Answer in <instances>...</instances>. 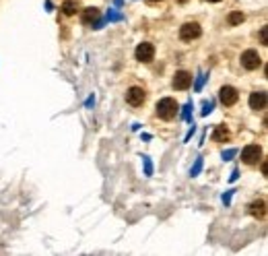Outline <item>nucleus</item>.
Wrapping results in <instances>:
<instances>
[{
    "mask_svg": "<svg viewBox=\"0 0 268 256\" xmlns=\"http://www.w3.org/2000/svg\"><path fill=\"white\" fill-rule=\"evenodd\" d=\"M157 116L161 118V120H172V118H176V114H178V104H176V99H172V97H163V99H159L157 102Z\"/></svg>",
    "mask_w": 268,
    "mask_h": 256,
    "instance_id": "nucleus-1",
    "label": "nucleus"
},
{
    "mask_svg": "<svg viewBox=\"0 0 268 256\" xmlns=\"http://www.w3.org/2000/svg\"><path fill=\"white\" fill-rule=\"evenodd\" d=\"M134 56L138 62H151L155 58V46L149 44V41H143V44H138L136 50H134Z\"/></svg>",
    "mask_w": 268,
    "mask_h": 256,
    "instance_id": "nucleus-2",
    "label": "nucleus"
},
{
    "mask_svg": "<svg viewBox=\"0 0 268 256\" xmlns=\"http://www.w3.org/2000/svg\"><path fill=\"white\" fill-rule=\"evenodd\" d=\"M262 157V149L260 145H248L244 151H242V161L248 163V165H256Z\"/></svg>",
    "mask_w": 268,
    "mask_h": 256,
    "instance_id": "nucleus-3",
    "label": "nucleus"
},
{
    "mask_svg": "<svg viewBox=\"0 0 268 256\" xmlns=\"http://www.w3.org/2000/svg\"><path fill=\"white\" fill-rule=\"evenodd\" d=\"M260 64H262V58L256 50H248L242 54V66L246 70H256V68H260Z\"/></svg>",
    "mask_w": 268,
    "mask_h": 256,
    "instance_id": "nucleus-4",
    "label": "nucleus"
},
{
    "mask_svg": "<svg viewBox=\"0 0 268 256\" xmlns=\"http://www.w3.org/2000/svg\"><path fill=\"white\" fill-rule=\"evenodd\" d=\"M200 33H202V29L198 23H184L179 27V37L184 41H192L196 37H200Z\"/></svg>",
    "mask_w": 268,
    "mask_h": 256,
    "instance_id": "nucleus-5",
    "label": "nucleus"
},
{
    "mask_svg": "<svg viewBox=\"0 0 268 256\" xmlns=\"http://www.w3.org/2000/svg\"><path fill=\"white\" fill-rule=\"evenodd\" d=\"M145 99H147V91L143 87H130L128 91H126V102H128L130 106H134V108L143 106Z\"/></svg>",
    "mask_w": 268,
    "mask_h": 256,
    "instance_id": "nucleus-6",
    "label": "nucleus"
},
{
    "mask_svg": "<svg viewBox=\"0 0 268 256\" xmlns=\"http://www.w3.org/2000/svg\"><path fill=\"white\" fill-rule=\"evenodd\" d=\"M219 99H221L223 106H233L239 99V93H237L235 87H231V85H225V87H221V91H219Z\"/></svg>",
    "mask_w": 268,
    "mask_h": 256,
    "instance_id": "nucleus-7",
    "label": "nucleus"
},
{
    "mask_svg": "<svg viewBox=\"0 0 268 256\" xmlns=\"http://www.w3.org/2000/svg\"><path fill=\"white\" fill-rule=\"evenodd\" d=\"M192 85V75L186 73V70H178L176 77H174V89L178 91H186Z\"/></svg>",
    "mask_w": 268,
    "mask_h": 256,
    "instance_id": "nucleus-8",
    "label": "nucleus"
},
{
    "mask_svg": "<svg viewBox=\"0 0 268 256\" xmlns=\"http://www.w3.org/2000/svg\"><path fill=\"white\" fill-rule=\"evenodd\" d=\"M99 10L97 8H93V6H89V8H85L83 10V15H81V21L85 23V25H95L97 27V23H99Z\"/></svg>",
    "mask_w": 268,
    "mask_h": 256,
    "instance_id": "nucleus-9",
    "label": "nucleus"
},
{
    "mask_svg": "<svg viewBox=\"0 0 268 256\" xmlns=\"http://www.w3.org/2000/svg\"><path fill=\"white\" fill-rule=\"evenodd\" d=\"M266 102H268L266 91H254V93L250 95V106H252V110H264V108H266Z\"/></svg>",
    "mask_w": 268,
    "mask_h": 256,
    "instance_id": "nucleus-10",
    "label": "nucleus"
},
{
    "mask_svg": "<svg viewBox=\"0 0 268 256\" xmlns=\"http://www.w3.org/2000/svg\"><path fill=\"white\" fill-rule=\"evenodd\" d=\"M213 140L215 143H227L229 140V130L225 126H217L213 130Z\"/></svg>",
    "mask_w": 268,
    "mask_h": 256,
    "instance_id": "nucleus-11",
    "label": "nucleus"
},
{
    "mask_svg": "<svg viewBox=\"0 0 268 256\" xmlns=\"http://www.w3.org/2000/svg\"><path fill=\"white\" fill-rule=\"evenodd\" d=\"M250 213H252L254 217H264V213H266V203H264V201L252 203V205H250Z\"/></svg>",
    "mask_w": 268,
    "mask_h": 256,
    "instance_id": "nucleus-12",
    "label": "nucleus"
},
{
    "mask_svg": "<svg viewBox=\"0 0 268 256\" xmlns=\"http://www.w3.org/2000/svg\"><path fill=\"white\" fill-rule=\"evenodd\" d=\"M77 10H79V2L77 0H66V2L62 4V12L64 15H77Z\"/></svg>",
    "mask_w": 268,
    "mask_h": 256,
    "instance_id": "nucleus-13",
    "label": "nucleus"
},
{
    "mask_svg": "<svg viewBox=\"0 0 268 256\" xmlns=\"http://www.w3.org/2000/svg\"><path fill=\"white\" fill-rule=\"evenodd\" d=\"M246 17H244V12H231L229 15V25H237V23H242Z\"/></svg>",
    "mask_w": 268,
    "mask_h": 256,
    "instance_id": "nucleus-14",
    "label": "nucleus"
},
{
    "mask_svg": "<svg viewBox=\"0 0 268 256\" xmlns=\"http://www.w3.org/2000/svg\"><path fill=\"white\" fill-rule=\"evenodd\" d=\"M200 169H202V159H196V163H194V167H192L190 176H192V178H194V176H198V174H200Z\"/></svg>",
    "mask_w": 268,
    "mask_h": 256,
    "instance_id": "nucleus-15",
    "label": "nucleus"
},
{
    "mask_svg": "<svg viewBox=\"0 0 268 256\" xmlns=\"http://www.w3.org/2000/svg\"><path fill=\"white\" fill-rule=\"evenodd\" d=\"M266 33H268V29H266V27H262V29H260V39H262V44H264V46H268V37H266Z\"/></svg>",
    "mask_w": 268,
    "mask_h": 256,
    "instance_id": "nucleus-16",
    "label": "nucleus"
},
{
    "mask_svg": "<svg viewBox=\"0 0 268 256\" xmlns=\"http://www.w3.org/2000/svg\"><path fill=\"white\" fill-rule=\"evenodd\" d=\"M143 161H145V169H147V176H151V174H153V165H151L149 157H143Z\"/></svg>",
    "mask_w": 268,
    "mask_h": 256,
    "instance_id": "nucleus-17",
    "label": "nucleus"
},
{
    "mask_svg": "<svg viewBox=\"0 0 268 256\" xmlns=\"http://www.w3.org/2000/svg\"><path fill=\"white\" fill-rule=\"evenodd\" d=\"M202 108H204V110H202V114L206 116V114L213 112V102H204V106H202Z\"/></svg>",
    "mask_w": 268,
    "mask_h": 256,
    "instance_id": "nucleus-18",
    "label": "nucleus"
},
{
    "mask_svg": "<svg viewBox=\"0 0 268 256\" xmlns=\"http://www.w3.org/2000/svg\"><path fill=\"white\" fill-rule=\"evenodd\" d=\"M233 155H235V149H229V151H225V153H223V159H231Z\"/></svg>",
    "mask_w": 268,
    "mask_h": 256,
    "instance_id": "nucleus-19",
    "label": "nucleus"
},
{
    "mask_svg": "<svg viewBox=\"0 0 268 256\" xmlns=\"http://www.w3.org/2000/svg\"><path fill=\"white\" fill-rule=\"evenodd\" d=\"M190 110H192V104H188V106L184 108V118H186V120H190Z\"/></svg>",
    "mask_w": 268,
    "mask_h": 256,
    "instance_id": "nucleus-20",
    "label": "nucleus"
},
{
    "mask_svg": "<svg viewBox=\"0 0 268 256\" xmlns=\"http://www.w3.org/2000/svg\"><path fill=\"white\" fill-rule=\"evenodd\" d=\"M202 83H204V77H200L198 81H196V89H200V87H202Z\"/></svg>",
    "mask_w": 268,
    "mask_h": 256,
    "instance_id": "nucleus-21",
    "label": "nucleus"
},
{
    "mask_svg": "<svg viewBox=\"0 0 268 256\" xmlns=\"http://www.w3.org/2000/svg\"><path fill=\"white\" fill-rule=\"evenodd\" d=\"M149 2H161V0H149Z\"/></svg>",
    "mask_w": 268,
    "mask_h": 256,
    "instance_id": "nucleus-22",
    "label": "nucleus"
},
{
    "mask_svg": "<svg viewBox=\"0 0 268 256\" xmlns=\"http://www.w3.org/2000/svg\"><path fill=\"white\" fill-rule=\"evenodd\" d=\"M208 2H219V0H208Z\"/></svg>",
    "mask_w": 268,
    "mask_h": 256,
    "instance_id": "nucleus-23",
    "label": "nucleus"
}]
</instances>
